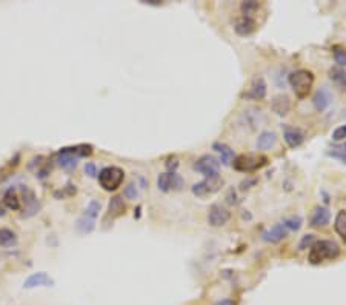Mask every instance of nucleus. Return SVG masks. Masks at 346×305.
<instances>
[{
	"label": "nucleus",
	"mask_w": 346,
	"mask_h": 305,
	"mask_svg": "<svg viewBox=\"0 0 346 305\" xmlns=\"http://www.w3.org/2000/svg\"><path fill=\"white\" fill-rule=\"evenodd\" d=\"M288 82L292 91L295 93V96L303 99L311 93V88L314 85V74L308 69H297L289 74Z\"/></svg>",
	"instance_id": "obj_1"
},
{
	"label": "nucleus",
	"mask_w": 346,
	"mask_h": 305,
	"mask_svg": "<svg viewBox=\"0 0 346 305\" xmlns=\"http://www.w3.org/2000/svg\"><path fill=\"white\" fill-rule=\"evenodd\" d=\"M340 254V247L334 241H317L310 251V262L317 265L323 260H334Z\"/></svg>",
	"instance_id": "obj_2"
},
{
	"label": "nucleus",
	"mask_w": 346,
	"mask_h": 305,
	"mask_svg": "<svg viewBox=\"0 0 346 305\" xmlns=\"http://www.w3.org/2000/svg\"><path fill=\"white\" fill-rule=\"evenodd\" d=\"M125 179V171L120 167H105L99 173V183L106 192H115Z\"/></svg>",
	"instance_id": "obj_3"
},
{
	"label": "nucleus",
	"mask_w": 346,
	"mask_h": 305,
	"mask_svg": "<svg viewBox=\"0 0 346 305\" xmlns=\"http://www.w3.org/2000/svg\"><path fill=\"white\" fill-rule=\"evenodd\" d=\"M222 186H223V179L220 177V174L208 176V177H205V180L192 186V195L197 198H206V196H211V195L220 192Z\"/></svg>",
	"instance_id": "obj_4"
},
{
	"label": "nucleus",
	"mask_w": 346,
	"mask_h": 305,
	"mask_svg": "<svg viewBox=\"0 0 346 305\" xmlns=\"http://www.w3.org/2000/svg\"><path fill=\"white\" fill-rule=\"evenodd\" d=\"M268 164V159L262 155H252V152H248V155H240L239 158L234 159V168L237 171H243V173H249V171H255L262 167H265Z\"/></svg>",
	"instance_id": "obj_5"
},
{
	"label": "nucleus",
	"mask_w": 346,
	"mask_h": 305,
	"mask_svg": "<svg viewBox=\"0 0 346 305\" xmlns=\"http://www.w3.org/2000/svg\"><path fill=\"white\" fill-rule=\"evenodd\" d=\"M185 185V180L177 173H162L157 177V186L160 192L169 193V192H179Z\"/></svg>",
	"instance_id": "obj_6"
},
{
	"label": "nucleus",
	"mask_w": 346,
	"mask_h": 305,
	"mask_svg": "<svg viewBox=\"0 0 346 305\" xmlns=\"http://www.w3.org/2000/svg\"><path fill=\"white\" fill-rule=\"evenodd\" d=\"M231 211L222 204H212L208 211V222L211 226H223L229 222Z\"/></svg>",
	"instance_id": "obj_7"
},
{
	"label": "nucleus",
	"mask_w": 346,
	"mask_h": 305,
	"mask_svg": "<svg viewBox=\"0 0 346 305\" xmlns=\"http://www.w3.org/2000/svg\"><path fill=\"white\" fill-rule=\"evenodd\" d=\"M194 170L202 173L205 177L214 176V174H219V171H220V162L214 156L205 155L200 159H197V162L194 164Z\"/></svg>",
	"instance_id": "obj_8"
},
{
	"label": "nucleus",
	"mask_w": 346,
	"mask_h": 305,
	"mask_svg": "<svg viewBox=\"0 0 346 305\" xmlns=\"http://www.w3.org/2000/svg\"><path fill=\"white\" fill-rule=\"evenodd\" d=\"M283 137H285V142L288 143L289 148H297L305 142L303 130L295 128V127H289V125L283 127Z\"/></svg>",
	"instance_id": "obj_9"
},
{
	"label": "nucleus",
	"mask_w": 346,
	"mask_h": 305,
	"mask_svg": "<svg viewBox=\"0 0 346 305\" xmlns=\"http://www.w3.org/2000/svg\"><path fill=\"white\" fill-rule=\"evenodd\" d=\"M125 213H126V205H125L123 199L120 196H114V198H111V201L108 204V213H106L105 220H108V219L114 220V219L123 216Z\"/></svg>",
	"instance_id": "obj_10"
},
{
	"label": "nucleus",
	"mask_w": 346,
	"mask_h": 305,
	"mask_svg": "<svg viewBox=\"0 0 346 305\" xmlns=\"http://www.w3.org/2000/svg\"><path fill=\"white\" fill-rule=\"evenodd\" d=\"M54 285V281L45 273V272H38V273H34L31 275L25 282H23V287L25 288H35V287H53Z\"/></svg>",
	"instance_id": "obj_11"
},
{
	"label": "nucleus",
	"mask_w": 346,
	"mask_h": 305,
	"mask_svg": "<svg viewBox=\"0 0 346 305\" xmlns=\"http://www.w3.org/2000/svg\"><path fill=\"white\" fill-rule=\"evenodd\" d=\"M288 236V230L285 228V225L280 222V223H276L271 230H268L263 233V239L269 244H279L280 241H283L285 238Z\"/></svg>",
	"instance_id": "obj_12"
},
{
	"label": "nucleus",
	"mask_w": 346,
	"mask_h": 305,
	"mask_svg": "<svg viewBox=\"0 0 346 305\" xmlns=\"http://www.w3.org/2000/svg\"><path fill=\"white\" fill-rule=\"evenodd\" d=\"M271 109L277 116H286L291 109V100L286 94H277L271 100Z\"/></svg>",
	"instance_id": "obj_13"
},
{
	"label": "nucleus",
	"mask_w": 346,
	"mask_h": 305,
	"mask_svg": "<svg viewBox=\"0 0 346 305\" xmlns=\"http://www.w3.org/2000/svg\"><path fill=\"white\" fill-rule=\"evenodd\" d=\"M331 220V213L326 207H316L310 220V225L314 228H320V226H326Z\"/></svg>",
	"instance_id": "obj_14"
},
{
	"label": "nucleus",
	"mask_w": 346,
	"mask_h": 305,
	"mask_svg": "<svg viewBox=\"0 0 346 305\" xmlns=\"http://www.w3.org/2000/svg\"><path fill=\"white\" fill-rule=\"evenodd\" d=\"M331 102H332V94H331V91L326 87H322L314 94V99H313V103H314L317 111H325L331 105Z\"/></svg>",
	"instance_id": "obj_15"
},
{
	"label": "nucleus",
	"mask_w": 346,
	"mask_h": 305,
	"mask_svg": "<svg viewBox=\"0 0 346 305\" xmlns=\"http://www.w3.org/2000/svg\"><path fill=\"white\" fill-rule=\"evenodd\" d=\"M266 82H265V79L263 78H254L252 79V82H251V90H249V93L246 94L248 97H251V99H254V100H262V99H265L266 97Z\"/></svg>",
	"instance_id": "obj_16"
},
{
	"label": "nucleus",
	"mask_w": 346,
	"mask_h": 305,
	"mask_svg": "<svg viewBox=\"0 0 346 305\" xmlns=\"http://www.w3.org/2000/svg\"><path fill=\"white\" fill-rule=\"evenodd\" d=\"M255 28H257V23H255V20L254 19H251V17H240L237 22H236V26H234V29H236V32L239 34V35H243V37H246V35H251L254 31H255Z\"/></svg>",
	"instance_id": "obj_17"
},
{
	"label": "nucleus",
	"mask_w": 346,
	"mask_h": 305,
	"mask_svg": "<svg viewBox=\"0 0 346 305\" xmlns=\"http://www.w3.org/2000/svg\"><path fill=\"white\" fill-rule=\"evenodd\" d=\"M277 143V134L274 131H263L257 137V148L258 149H271Z\"/></svg>",
	"instance_id": "obj_18"
},
{
	"label": "nucleus",
	"mask_w": 346,
	"mask_h": 305,
	"mask_svg": "<svg viewBox=\"0 0 346 305\" xmlns=\"http://www.w3.org/2000/svg\"><path fill=\"white\" fill-rule=\"evenodd\" d=\"M212 148L220 155V162H222L223 165H229L231 162H233V161L236 159V158H234V151L231 149L228 145H225V143L217 142V143L212 145Z\"/></svg>",
	"instance_id": "obj_19"
},
{
	"label": "nucleus",
	"mask_w": 346,
	"mask_h": 305,
	"mask_svg": "<svg viewBox=\"0 0 346 305\" xmlns=\"http://www.w3.org/2000/svg\"><path fill=\"white\" fill-rule=\"evenodd\" d=\"M329 79L337 85L340 87L341 90H346V71L340 66H332L329 69Z\"/></svg>",
	"instance_id": "obj_20"
},
{
	"label": "nucleus",
	"mask_w": 346,
	"mask_h": 305,
	"mask_svg": "<svg viewBox=\"0 0 346 305\" xmlns=\"http://www.w3.org/2000/svg\"><path fill=\"white\" fill-rule=\"evenodd\" d=\"M4 204H5V207L10 208V210H14V211L20 210L22 204H20V199H19V196H17V193H16V189L10 188L8 192L4 195Z\"/></svg>",
	"instance_id": "obj_21"
},
{
	"label": "nucleus",
	"mask_w": 346,
	"mask_h": 305,
	"mask_svg": "<svg viewBox=\"0 0 346 305\" xmlns=\"http://www.w3.org/2000/svg\"><path fill=\"white\" fill-rule=\"evenodd\" d=\"M334 228H335L337 235L346 242V211L344 210L337 213L335 220H334Z\"/></svg>",
	"instance_id": "obj_22"
},
{
	"label": "nucleus",
	"mask_w": 346,
	"mask_h": 305,
	"mask_svg": "<svg viewBox=\"0 0 346 305\" xmlns=\"http://www.w3.org/2000/svg\"><path fill=\"white\" fill-rule=\"evenodd\" d=\"M328 156H331V158H334V159H338L340 162L346 164V142L332 145V146L328 149Z\"/></svg>",
	"instance_id": "obj_23"
},
{
	"label": "nucleus",
	"mask_w": 346,
	"mask_h": 305,
	"mask_svg": "<svg viewBox=\"0 0 346 305\" xmlns=\"http://www.w3.org/2000/svg\"><path fill=\"white\" fill-rule=\"evenodd\" d=\"M75 226H77V230H79L80 233H91L94 230V226H96V220L91 219V217L82 216L79 220H77Z\"/></svg>",
	"instance_id": "obj_24"
},
{
	"label": "nucleus",
	"mask_w": 346,
	"mask_h": 305,
	"mask_svg": "<svg viewBox=\"0 0 346 305\" xmlns=\"http://www.w3.org/2000/svg\"><path fill=\"white\" fill-rule=\"evenodd\" d=\"M240 10H242L245 17H251L252 19V16L260 10V4L255 2V0H248V2H243L240 5Z\"/></svg>",
	"instance_id": "obj_25"
},
{
	"label": "nucleus",
	"mask_w": 346,
	"mask_h": 305,
	"mask_svg": "<svg viewBox=\"0 0 346 305\" xmlns=\"http://www.w3.org/2000/svg\"><path fill=\"white\" fill-rule=\"evenodd\" d=\"M282 223L285 225V228L288 232H298L301 228L303 219L300 216H291V217H286Z\"/></svg>",
	"instance_id": "obj_26"
},
{
	"label": "nucleus",
	"mask_w": 346,
	"mask_h": 305,
	"mask_svg": "<svg viewBox=\"0 0 346 305\" xmlns=\"http://www.w3.org/2000/svg\"><path fill=\"white\" fill-rule=\"evenodd\" d=\"M100 210H102V204H100L99 201L93 199V201L88 204V207H87V210H85L83 216H87V217H91V219H94V220H96V217L99 216Z\"/></svg>",
	"instance_id": "obj_27"
},
{
	"label": "nucleus",
	"mask_w": 346,
	"mask_h": 305,
	"mask_svg": "<svg viewBox=\"0 0 346 305\" xmlns=\"http://www.w3.org/2000/svg\"><path fill=\"white\" fill-rule=\"evenodd\" d=\"M332 54H334V60L335 63L341 68V66H346V48L340 47V45H335L332 48Z\"/></svg>",
	"instance_id": "obj_28"
},
{
	"label": "nucleus",
	"mask_w": 346,
	"mask_h": 305,
	"mask_svg": "<svg viewBox=\"0 0 346 305\" xmlns=\"http://www.w3.org/2000/svg\"><path fill=\"white\" fill-rule=\"evenodd\" d=\"M14 241H16L14 232H11L10 228H0V247L10 245Z\"/></svg>",
	"instance_id": "obj_29"
},
{
	"label": "nucleus",
	"mask_w": 346,
	"mask_h": 305,
	"mask_svg": "<svg viewBox=\"0 0 346 305\" xmlns=\"http://www.w3.org/2000/svg\"><path fill=\"white\" fill-rule=\"evenodd\" d=\"M123 196L126 199H131V201H136L139 198V192H137V185H134L133 182L128 183L123 189Z\"/></svg>",
	"instance_id": "obj_30"
},
{
	"label": "nucleus",
	"mask_w": 346,
	"mask_h": 305,
	"mask_svg": "<svg viewBox=\"0 0 346 305\" xmlns=\"http://www.w3.org/2000/svg\"><path fill=\"white\" fill-rule=\"evenodd\" d=\"M317 241H316V236L314 235H305L303 238H301V241H300V244H298V250H306V248H311L314 244H316Z\"/></svg>",
	"instance_id": "obj_31"
},
{
	"label": "nucleus",
	"mask_w": 346,
	"mask_h": 305,
	"mask_svg": "<svg viewBox=\"0 0 346 305\" xmlns=\"http://www.w3.org/2000/svg\"><path fill=\"white\" fill-rule=\"evenodd\" d=\"M344 137H346V125H341V127H338V128L334 130L332 139H334L335 142H340V140H343Z\"/></svg>",
	"instance_id": "obj_32"
},
{
	"label": "nucleus",
	"mask_w": 346,
	"mask_h": 305,
	"mask_svg": "<svg viewBox=\"0 0 346 305\" xmlns=\"http://www.w3.org/2000/svg\"><path fill=\"white\" fill-rule=\"evenodd\" d=\"M165 165L169 170V173H176V168L179 167V159L177 158H168V161H166Z\"/></svg>",
	"instance_id": "obj_33"
},
{
	"label": "nucleus",
	"mask_w": 346,
	"mask_h": 305,
	"mask_svg": "<svg viewBox=\"0 0 346 305\" xmlns=\"http://www.w3.org/2000/svg\"><path fill=\"white\" fill-rule=\"evenodd\" d=\"M85 173H87L90 177H96V176H97V168H96V165H94L93 162H88V164L85 165Z\"/></svg>",
	"instance_id": "obj_34"
},
{
	"label": "nucleus",
	"mask_w": 346,
	"mask_h": 305,
	"mask_svg": "<svg viewBox=\"0 0 346 305\" xmlns=\"http://www.w3.org/2000/svg\"><path fill=\"white\" fill-rule=\"evenodd\" d=\"M255 182H257L255 179H248V180H243V182H242V186H240V188H242V189H248V188H251L249 185H254Z\"/></svg>",
	"instance_id": "obj_35"
},
{
	"label": "nucleus",
	"mask_w": 346,
	"mask_h": 305,
	"mask_svg": "<svg viewBox=\"0 0 346 305\" xmlns=\"http://www.w3.org/2000/svg\"><path fill=\"white\" fill-rule=\"evenodd\" d=\"M215 305H236L233 300H229V299H225V300H219Z\"/></svg>",
	"instance_id": "obj_36"
},
{
	"label": "nucleus",
	"mask_w": 346,
	"mask_h": 305,
	"mask_svg": "<svg viewBox=\"0 0 346 305\" xmlns=\"http://www.w3.org/2000/svg\"><path fill=\"white\" fill-rule=\"evenodd\" d=\"M145 4H149V5H162L160 0H143Z\"/></svg>",
	"instance_id": "obj_37"
},
{
	"label": "nucleus",
	"mask_w": 346,
	"mask_h": 305,
	"mask_svg": "<svg viewBox=\"0 0 346 305\" xmlns=\"http://www.w3.org/2000/svg\"><path fill=\"white\" fill-rule=\"evenodd\" d=\"M4 214H5V208L0 205V216H4Z\"/></svg>",
	"instance_id": "obj_38"
}]
</instances>
